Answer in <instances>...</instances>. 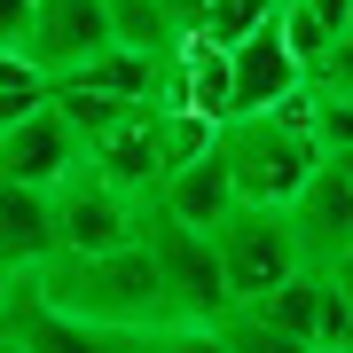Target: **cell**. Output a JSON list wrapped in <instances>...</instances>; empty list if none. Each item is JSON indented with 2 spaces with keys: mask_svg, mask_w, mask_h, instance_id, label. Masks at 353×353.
<instances>
[{
  "mask_svg": "<svg viewBox=\"0 0 353 353\" xmlns=\"http://www.w3.org/2000/svg\"><path fill=\"white\" fill-rule=\"evenodd\" d=\"M55 259V212L48 196L24 189V181H0V283L39 275Z\"/></svg>",
  "mask_w": 353,
  "mask_h": 353,
  "instance_id": "7c38bea8",
  "label": "cell"
},
{
  "mask_svg": "<svg viewBox=\"0 0 353 353\" xmlns=\"http://www.w3.org/2000/svg\"><path fill=\"white\" fill-rule=\"evenodd\" d=\"M212 157L228 165V181H236V204H259V212H283L290 196L306 189V173L322 165V150L306 141V126H290V118L259 110V118H228Z\"/></svg>",
  "mask_w": 353,
  "mask_h": 353,
  "instance_id": "7a4b0ae2",
  "label": "cell"
},
{
  "mask_svg": "<svg viewBox=\"0 0 353 353\" xmlns=\"http://www.w3.org/2000/svg\"><path fill=\"white\" fill-rule=\"evenodd\" d=\"M0 306H8V283H0Z\"/></svg>",
  "mask_w": 353,
  "mask_h": 353,
  "instance_id": "f1b7e54d",
  "label": "cell"
},
{
  "mask_svg": "<svg viewBox=\"0 0 353 353\" xmlns=\"http://www.w3.org/2000/svg\"><path fill=\"white\" fill-rule=\"evenodd\" d=\"M314 306H322V275H314V267H299L290 283H275L267 299H252V306H243V314H259L267 330H283V338L314 345Z\"/></svg>",
  "mask_w": 353,
  "mask_h": 353,
  "instance_id": "5bb4252c",
  "label": "cell"
},
{
  "mask_svg": "<svg viewBox=\"0 0 353 353\" xmlns=\"http://www.w3.org/2000/svg\"><path fill=\"white\" fill-rule=\"evenodd\" d=\"M32 290L39 306H55V314L87 322V330H110V338H134V330H165L173 314H165V283L141 243H118V252H55L39 275H16Z\"/></svg>",
  "mask_w": 353,
  "mask_h": 353,
  "instance_id": "6da1fadb",
  "label": "cell"
},
{
  "mask_svg": "<svg viewBox=\"0 0 353 353\" xmlns=\"http://www.w3.org/2000/svg\"><path fill=\"white\" fill-rule=\"evenodd\" d=\"M165 24H173V39H196L204 32V0H165Z\"/></svg>",
  "mask_w": 353,
  "mask_h": 353,
  "instance_id": "cb8c5ba5",
  "label": "cell"
},
{
  "mask_svg": "<svg viewBox=\"0 0 353 353\" xmlns=\"http://www.w3.org/2000/svg\"><path fill=\"white\" fill-rule=\"evenodd\" d=\"M48 212H55V252H71V259H87V252H118V243L141 236V196L110 189V181L87 173V165H79L63 189L48 196Z\"/></svg>",
  "mask_w": 353,
  "mask_h": 353,
  "instance_id": "5b68a950",
  "label": "cell"
},
{
  "mask_svg": "<svg viewBox=\"0 0 353 353\" xmlns=\"http://www.w3.org/2000/svg\"><path fill=\"white\" fill-rule=\"evenodd\" d=\"M0 353H16V345H8V338H0Z\"/></svg>",
  "mask_w": 353,
  "mask_h": 353,
  "instance_id": "f546056e",
  "label": "cell"
},
{
  "mask_svg": "<svg viewBox=\"0 0 353 353\" xmlns=\"http://www.w3.org/2000/svg\"><path fill=\"white\" fill-rule=\"evenodd\" d=\"M87 173H102L110 189H126V196H157L165 157H157V110H150V102L126 110V118H118V126L87 150Z\"/></svg>",
  "mask_w": 353,
  "mask_h": 353,
  "instance_id": "30bf717a",
  "label": "cell"
},
{
  "mask_svg": "<svg viewBox=\"0 0 353 353\" xmlns=\"http://www.w3.org/2000/svg\"><path fill=\"white\" fill-rule=\"evenodd\" d=\"M87 165V150H79V134L55 118V102H39L32 118H16V126H0V181H24V189L55 196L63 181Z\"/></svg>",
  "mask_w": 353,
  "mask_h": 353,
  "instance_id": "ba28073f",
  "label": "cell"
},
{
  "mask_svg": "<svg viewBox=\"0 0 353 353\" xmlns=\"http://www.w3.org/2000/svg\"><path fill=\"white\" fill-rule=\"evenodd\" d=\"M267 24H275V16H267ZM299 87H306V71L283 55L275 32H252L243 48H228V118H259V110H275V102L299 94Z\"/></svg>",
  "mask_w": 353,
  "mask_h": 353,
  "instance_id": "9c48e42d",
  "label": "cell"
},
{
  "mask_svg": "<svg viewBox=\"0 0 353 353\" xmlns=\"http://www.w3.org/2000/svg\"><path fill=\"white\" fill-rule=\"evenodd\" d=\"M24 16H32V0H0V48L24 39Z\"/></svg>",
  "mask_w": 353,
  "mask_h": 353,
  "instance_id": "484cf974",
  "label": "cell"
},
{
  "mask_svg": "<svg viewBox=\"0 0 353 353\" xmlns=\"http://www.w3.org/2000/svg\"><path fill=\"white\" fill-rule=\"evenodd\" d=\"M322 283H330V290H338V299L353 306V243H345V252H338V259L322 267Z\"/></svg>",
  "mask_w": 353,
  "mask_h": 353,
  "instance_id": "d4e9b609",
  "label": "cell"
},
{
  "mask_svg": "<svg viewBox=\"0 0 353 353\" xmlns=\"http://www.w3.org/2000/svg\"><path fill=\"white\" fill-rule=\"evenodd\" d=\"M283 228H290V243H299V267L322 275V267L353 243V181L322 157L314 173H306V189L283 204Z\"/></svg>",
  "mask_w": 353,
  "mask_h": 353,
  "instance_id": "52a82bcc",
  "label": "cell"
},
{
  "mask_svg": "<svg viewBox=\"0 0 353 353\" xmlns=\"http://www.w3.org/2000/svg\"><path fill=\"white\" fill-rule=\"evenodd\" d=\"M267 32L283 39V55H290L299 71H314L322 55L338 48V32H330V16L314 8V0H275V24H267Z\"/></svg>",
  "mask_w": 353,
  "mask_h": 353,
  "instance_id": "e0dca14e",
  "label": "cell"
},
{
  "mask_svg": "<svg viewBox=\"0 0 353 353\" xmlns=\"http://www.w3.org/2000/svg\"><path fill=\"white\" fill-rule=\"evenodd\" d=\"M0 338L16 353H118L110 330H87L71 314H55V306H39L24 283H8V306H0Z\"/></svg>",
  "mask_w": 353,
  "mask_h": 353,
  "instance_id": "8fae6325",
  "label": "cell"
},
{
  "mask_svg": "<svg viewBox=\"0 0 353 353\" xmlns=\"http://www.w3.org/2000/svg\"><path fill=\"white\" fill-rule=\"evenodd\" d=\"M345 353H353V345H345Z\"/></svg>",
  "mask_w": 353,
  "mask_h": 353,
  "instance_id": "1f68e13d",
  "label": "cell"
},
{
  "mask_svg": "<svg viewBox=\"0 0 353 353\" xmlns=\"http://www.w3.org/2000/svg\"><path fill=\"white\" fill-rule=\"evenodd\" d=\"M267 16H275V0H204V32L212 48H243L252 32H267Z\"/></svg>",
  "mask_w": 353,
  "mask_h": 353,
  "instance_id": "ffe728a7",
  "label": "cell"
},
{
  "mask_svg": "<svg viewBox=\"0 0 353 353\" xmlns=\"http://www.w3.org/2000/svg\"><path fill=\"white\" fill-rule=\"evenodd\" d=\"M306 141H314L322 157H345V150H353V102L306 87Z\"/></svg>",
  "mask_w": 353,
  "mask_h": 353,
  "instance_id": "7402d4cb",
  "label": "cell"
},
{
  "mask_svg": "<svg viewBox=\"0 0 353 353\" xmlns=\"http://www.w3.org/2000/svg\"><path fill=\"white\" fill-rule=\"evenodd\" d=\"M39 102H48V79H39L16 48H0V126H16V118H32Z\"/></svg>",
  "mask_w": 353,
  "mask_h": 353,
  "instance_id": "44dd1931",
  "label": "cell"
},
{
  "mask_svg": "<svg viewBox=\"0 0 353 353\" xmlns=\"http://www.w3.org/2000/svg\"><path fill=\"white\" fill-rule=\"evenodd\" d=\"M212 252H220L228 306H252V299H267L275 283L299 275V243H290L283 212H259V204H236V212L212 228Z\"/></svg>",
  "mask_w": 353,
  "mask_h": 353,
  "instance_id": "277c9868",
  "label": "cell"
},
{
  "mask_svg": "<svg viewBox=\"0 0 353 353\" xmlns=\"http://www.w3.org/2000/svg\"><path fill=\"white\" fill-rule=\"evenodd\" d=\"M345 39H353V8H345Z\"/></svg>",
  "mask_w": 353,
  "mask_h": 353,
  "instance_id": "83f0119b",
  "label": "cell"
},
{
  "mask_svg": "<svg viewBox=\"0 0 353 353\" xmlns=\"http://www.w3.org/2000/svg\"><path fill=\"white\" fill-rule=\"evenodd\" d=\"M110 16V48H134V55H173L181 39L165 24V0H102Z\"/></svg>",
  "mask_w": 353,
  "mask_h": 353,
  "instance_id": "ac0fdd59",
  "label": "cell"
},
{
  "mask_svg": "<svg viewBox=\"0 0 353 353\" xmlns=\"http://www.w3.org/2000/svg\"><path fill=\"white\" fill-rule=\"evenodd\" d=\"M330 165H338V173H345V181H353V150H345V157H330Z\"/></svg>",
  "mask_w": 353,
  "mask_h": 353,
  "instance_id": "4316f807",
  "label": "cell"
},
{
  "mask_svg": "<svg viewBox=\"0 0 353 353\" xmlns=\"http://www.w3.org/2000/svg\"><path fill=\"white\" fill-rule=\"evenodd\" d=\"M212 141H220V126H212L204 110H157V157H165V173L212 157Z\"/></svg>",
  "mask_w": 353,
  "mask_h": 353,
  "instance_id": "d6986e66",
  "label": "cell"
},
{
  "mask_svg": "<svg viewBox=\"0 0 353 353\" xmlns=\"http://www.w3.org/2000/svg\"><path fill=\"white\" fill-rule=\"evenodd\" d=\"M141 252H150L157 283H165V314L181 330H212L228 314V283H220V252L204 228H181L173 212H157L150 196H141Z\"/></svg>",
  "mask_w": 353,
  "mask_h": 353,
  "instance_id": "3957f363",
  "label": "cell"
},
{
  "mask_svg": "<svg viewBox=\"0 0 353 353\" xmlns=\"http://www.w3.org/2000/svg\"><path fill=\"white\" fill-rule=\"evenodd\" d=\"M306 87H314V94H338V102H353V39H338V48H330L314 71H306Z\"/></svg>",
  "mask_w": 353,
  "mask_h": 353,
  "instance_id": "603a6c76",
  "label": "cell"
},
{
  "mask_svg": "<svg viewBox=\"0 0 353 353\" xmlns=\"http://www.w3.org/2000/svg\"><path fill=\"white\" fill-rule=\"evenodd\" d=\"M150 71H157V55L102 48L94 63H79V71H71V87H87V94H110V102H150Z\"/></svg>",
  "mask_w": 353,
  "mask_h": 353,
  "instance_id": "2e32d148",
  "label": "cell"
},
{
  "mask_svg": "<svg viewBox=\"0 0 353 353\" xmlns=\"http://www.w3.org/2000/svg\"><path fill=\"white\" fill-rule=\"evenodd\" d=\"M306 353H330V345H306Z\"/></svg>",
  "mask_w": 353,
  "mask_h": 353,
  "instance_id": "4dcf8cb0",
  "label": "cell"
},
{
  "mask_svg": "<svg viewBox=\"0 0 353 353\" xmlns=\"http://www.w3.org/2000/svg\"><path fill=\"white\" fill-rule=\"evenodd\" d=\"M110 48V16H102V0H32L24 16V39H16V55L48 79H71L79 63H94V55Z\"/></svg>",
  "mask_w": 353,
  "mask_h": 353,
  "instance_id": "8992f818",
  "label": "cell"
},
{
  "mask_svg": "<svg viewBox=\"0 0 353 353\" xmlns=\"http://www.w3.org/2000/svg\"><path fill=\"white\" fill-rule=\"evenodd\" d=\"M157 212H173L181 228H204V236H212V228L236 212V181H228V165L220 157H196V165H173V173L157 181Z\"/></svg>",
  "mask_w": 353,
  "mask_h": 353,
  "instance_id": "4fadbf2b",
  "label": "cell"
},
{
  "mask_svg": "<svg viewBox=\"0 0 353 353\" xmlns=\"http://www.w3.org/2000/svg\"><path fill=\"white\" fill-rule=\"evenodd\" d=\"M173 55H181V102L220 126V118H228V48H212V39H181Z\"/></svg>",
  "mask_w": 353,
  "mask_h": 353,
  "instance_id": "9a60e30c",
  "label": "cell"
}]
</instances>
